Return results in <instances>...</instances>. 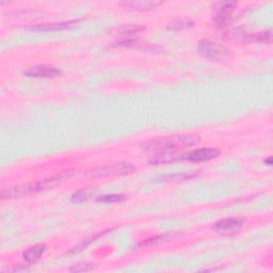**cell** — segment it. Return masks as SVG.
I'll list each match as a JSON object with an SVG mask.
<instances>
[{"instance_id": "5b68a950", "label": "cell", "mask_w": 273, "mask_h": 273, "mask_svg": "<svg viewBox=\"0 0 273 273\" xmlns=\"http://www.w3.org/2000/svg\"><path fill=\"white\" fill-rule=\"evenodd\" d=\"M245 220L242 218H227L218 221L216 224L212 225V229L216 233L223 236H231L237 234L244 224Z\"/></svg>"}, {"instance_id": "3957f363", "label": "cell", "mask_w": 273, "mask_h": 273, "mask_svg": "<svg viewBox=\"0 0 273 273\" xmlns=\"http://www.w3.org/2000/svg\"><path fill=\"white\" fill-rule=\"evenodd\" d=\"M136 171V167L130 162L122 161L114 163H107L98 165L93 169L87 171L84 177L98 178V177H114V176H125L132 174Z\"/></svg>"}, {"instance_id": "e0dca14e", "label": "cell", "mask_w": 273, "mask_h": 273, "mask_svg": "<svg viewBox=\"0 0 273 273\" xmlns=\"http://www.w3.org/2000/svg\"><path fill=\"white\" fill-rule=\"evenodd\" d=\"M145 28L141 25H129V26H124L119 29V32L124 37V39H131L139 32L143 31Z\"/></svg>"}, {"instance_id": "44dd1931", "label": "cell", "mask_w": 273, "mask_h": 273, "mask_svg": "<svg viewBox=\"0 0 273 273\" xmlns=\"http://www.w3.org/2000/svg\"><path fill=\"white\" fill-rule=\"evenodd\" d=\"M264 163L268 164V165H271V164H272V158H271V157H269L268 159L264 160Z\"/></svg>"}, {"instance_id": "ac0fdd59", "label": "cell", "mask_w": 273, "mask_h": 273, "mask_svg": "<svg viewBox=\"0 0 273 273\" xmlns=\"http://www.w3.org/2000/svg\"><path fill=\"white\" fill-rule=\"evenodd\" d=\"M176 236V234H163V235H159L156 236L153 238L147 239L146 241H143L140 245H156V244H161L164 242H168L170 240H172L173 238Z\"/></svg>"}, {"instance_id": "d6986e66", "label": "cell", "mask_w": 273, "mask_h": 273, "mask_svg": "<svg viewBox=\"0 0 273 273\" xmlns=\"http://www.w3.org/2000/svg\"><path fill=\"white\" fill-rule=\"evenodd\" d=\"M126 200V196L123 194H108L97 197V202H104V203H118Z\"/></svg>"}, {"instance_id": "ba28073f", "label": "cell", "mask_w": 273, "mask_h": 273, "mask_svg": "<svg viewBox=\"0 0 273 273\" xmlns=\"http://www.w3.org/2000/svg\"><path fill=\"white\" fill-rule=\"evenodd\" d=\"M25 75L35 78H55L62 75V72L52 65L39 64L25 71Z\"/></svg>"}, {"instance_id": "6da1fadb", "label": "cell", "mask_w": 273, "mask_h": 273, "mask_svg": "<svg viewBox=\"0 0 273 273\" xmlns=\"http://www.w3.org/2000/svg\"><path fill=\"white\" fill-rule=\"evenodd\" d=\"M201 137L198 135H175L162 137L159 139L150 140L144 143L143 150L145 152L152 153L153 155L176 153L184 148L193 146L200 142Z\"/></svg>"}, {"instance_id": "9c48e42d", "label": "cell", "mask_w": 273, "mask_h": 273, "mask_svg": "<svg viewBox=\"0 0 273 273\" xmlns=\"http://www.w3.org/2000/svg\"><path fill=\"white\" fill-rule=\"evenodd\" d=\"M120 6L126 8L132 11H151L156 7L161 5L160 2H154V0H125V2L119 3Z\"/></svg>"}, {"instance_id": "30bf717a", "label": "cell", "mask_w": 273, "mask_h": 273, "mask_svg": "<svg viewBox=\"0 0 273 273\" xmlns=\"http://www.w3.org/2000/svg\"><path fill=\"white\" fill-rule=\"evenodd\" d=\"M79 21H69L62 23H51V24H42V25H32L28 27V30L31 31H59L66 30L75 26Z\"/></svg>"}, {"instance_id": "8992f818", "label": "cell", "mask_w": 273, "mask_h": 273, "mask_svg": "<svg viewBox=\"0 0 273 273\" xmlns=\"http://www.w3.org/2000/svg\"><path fill=\"white\" fill-rule=\"evenodd\" d=\"M237 3L234 2H220L214 4L213 8L216 9L217 14L214 16V22L218 28H225L230 23V15L235 10Z\"/></svg>"}, {"instance_id": "8fae6325", "label": "cell", "mask_w": 273, "mask_h": 273, "mask_svg": "<svg viewBox=\"0 0 273 273\" xmlns=\"http://www.w3.org/2000/svg\"><path fill=\"white\" fill-rule=\"evenodd\" d=\"M45 251H46V245L43 243L32 245L29 247V249H27L23 253L24 259L26 260L28 263L37 262L41 257H42Z\"/></svg>"}, {"instance_id": "5bb4252c", "label": "cell", "mask_w": 273, "mask_h": 273, "mask_svg": "<svg viewBox=\"0 0 273 273\" xmlns=\"http://www.w3.org/2000/svg\"><path fill=\"white\" fill-rule=\"evenodd\" d=\"M97 190L94 188H90V189H81L78 190V191L74 192L71 196V201L73 203H84L87 200H89L90 197H92Z\"/></svg>"}, {"instance_id": "ffe728a7", "label": "cell", "mask_w": 273, "mask_h": 273, "mask_svg": "<svg viewBox=\"0 0 273 273\" xmlns=\"http://www.w3.org/2000/svg\"><path fill=\"white\" fill-rule=\"evenodd\" d=\"M94 269L93 264L91 263H78L75 264V266L70 268L71 272H88V271H92Z\"/></svg>"}, {"instance_id": "9a60e30c", "label": "cell", "mask_w": 273, "mask_h": 273, "mask_svg": "<svg viewBox=\"0 0 273 273\" xmlns=\"http://www.w3.org/2000/svg\"><path fill=\"white\" fill-rule=\"evenodd\" d=\"M193 25L194 23L190 19H183V20L171 22L167 26V29L172 31H181V30H186L193 27Z\"/></svg>"}, {"instance_id": "4fadbf2b", "label": "cell", "mask_w": 273, "mask_h": 273, "mask_svg": "<svg viewBox=\"0 0 273 273\" xmlns=\"http://www.w3.org/2000/svg\"><path fill=\"white\" fill-rule=\"evenodd\" d=\"M245 40L253 43H270L272 40V31H261L258 33H247Z\"/></svg>"}, {"instance_id": "277c9868", "label": "cell", "mask_w": 273, "mask_h": 273, "mask_svg": "<svg viewBox=\"0 0 273 273\" xmlns=\"http://www.w3.org/2000/svg\"><path fill=\"white\" fill-rule=\"evenodd\" d=\"M197 51L198 54L202 55L203 57L216 61L226 60L231 57V53L226 46L219 44L217 42H213V41L207 39L201 40L200 42H198Z\"/></svg>"}, {"instance_id": "52a82bcc", "label": "cell", "mask_w": 273, "mask_h": 273, "mask_svg": "<svg viewBox=\"0 0 273 273\" xmlns=\"http://www.w3.org/2000/svg\"><path fill=\"white\" fill-rule=\"evenodd\" d=\"M221 154V151L219 148L214 147H202L197 148L195 151H192L190 153L183 154V161L187 160L190 162H196L201 163L205 161H209L211 159L217 158Z\"/></svg>"}, {"instance_id": "2e32d148", "label": "cell", "mask_w": 273, "mask_h": 273, "mask_svg": "<svg viewBox=\"0 0 273 273\" xmlns=\"http://www.w3.org/2000/svg\"><path fill=\"white\" fill-rule=\"evenodd\" d=\"M109 230H110V229H107V230H105V231H101V233H97V234H95L94 236H92L91 238L86 239V240H84L81 243H79L77 246L74 247V249H72V250L69 252V254H76V253L81 252L82 250H85L86 247H88L91 243H92L93 241H95L96 239H98L101 236H104V235L107 234V233H109Z\"/></svg>"}, {"instance_id": "7a4b0ae2", "label": "cell", "mask_w": 273, "mask_h": 273, "mask_svg": "<svg viewBox=\"0 0 273 273\" xmlns=\"http://www.w3.org/2000/svg\"><path fill=\"white\" fill-rule=\"evenodd\" d=\"M70 176H71L70 172H63L61 174L53 176L51 178L35 181V183H28L7 188L2 191V198L3 200H14V198H21L24 196L42 192L45 191V190L52 189L57 185H59L61 181H63Z\"/></svg>"}, {"instance_id": "7c38bea8", "label": "cell", "mask_w": 273, "mask_h": 273, "mask_svg": "<svg viewBox=\"0 0 273 273\" xmlns=\"http://www.w3.org/2000/svg\"><path fill=\"white\" fill-rule=\"evenodd\" d=\"M198 175V172L190 171V172H183V173H175V174H168L160 177L161 181L164 183H177V181H185L192 179Z\"/></svg>"}]
</instances>
